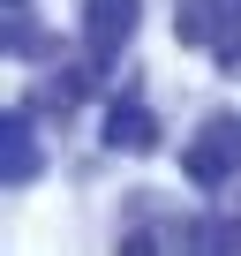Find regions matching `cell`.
I'll list each match as a JSON object with an SVG mask.
<instances>
[{"label":"cell","mask_w":241,"mask_h":256,"mask_svg":"<svg viewBox=\"0 0 241 256\" xmlns=\"http://www.w3.org/2000/svg\"><path fill=\"white\" fill-rule=\"evenodd\" d=\"M136 16H144V0H83V46H90V60H98V68H106L120 46H128Z\"/></svg>","instance_id":"cell-2"},{"label":"cell","mask_w":241,"mask_h":256,"mask_svg":"<svg viewBox=\"0 0 241 256\" xmlns=\"http://www.w3.org/2000/svg\"><path fill=\"white\" fill-rule=\"evenodd\" d=\"M158 144V113L136 98H113L106 106V151H151Z\"/></svg>","instance_id":"cell-4"},{"label":"cell","mask_w":241,"mask_h":256,"mask_svg":"<svg viewBox=\"0 0 241 256\" xmlns=\"http://www.w3.org/2000/svg\"><path fill=\"white\" fill-rule=\"evenodd\" d=\"M181 166H188L196 188H226L241 174V120H204L188 136V151H181Z\"/></svg>","instance_id":"cell-1"},{"label":"cell","mask_w":241,"mask_h":256,"mask_svg":"<svg viewBox=\"0 0 241 256\" xmlns=\"http://www.w3.org/2000/svg\"><path fill=\"white\" fill-rule=\"evenodd\" d=\"M226 16H234V0H174V38L196 46V53H211L226 38Z\"/></svg>","instance_id":"cell-3"},{"label":"cell","mask_w":241,"mask_h":256,"mask_svg":"<svg viewBox=\"0 0 241 256\" xmlns=\"http://www.w3.org/2000/svg\"><path fill=\"white\" fill-rule=\"evenodd\" d=\"M0 181H8V188L38 181V136H30V113H8V120H0Z\"/></svg>","instance_id":"cell-5"},{"label":"cell","mask_w":241,"mask_h":256,"mask_svg":"<svg viewBox=\"0 0 241 256\" xmlns=\"http://www.w3.org/2000/svg\"><path fill=\"white\" fill-rule=\"evenodd\" d=\"M8 46H16V53H46V30H38L30 16H16V23H8Z\"/></svg>","instance_id":"cell-8"},{"label":"cell","mask_w":241,"mask_h":256,"mask_svg":"<svg viewBox=\"0 0 241 256\" xmlns=\"http://www.w3.org/2000/svg\"><path fill=\"white\" fill-rule=\"evenodd\" d=\"M196 248H218V256H241V218H196Z\"/></svg>","instance_id":"cell-6"},{"label":"cell","mask_w":241,"mask_h":256,"mask_svg":"<svg viewBox=\"0 0 241 256\" xmlns=\"http://www.w3.org/2000/svg\"><path fill=\"white\" fill-rule=\"evenodd\" d=\"M211 53L226 60V76H241V0H234V16H226V38H218Z\"/></svg>","instance_id":"cell-7"}]
</instances>
